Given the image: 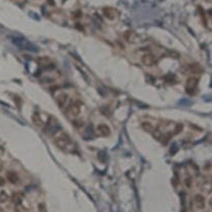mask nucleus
Returning a JSON list of instances; mask_svg holds the SVG:
<instances>
[{"mask_svg":"<svg viewBox=\"0 0 212 212\" xmlns=\"http://www.w3.org/2000/svg\"><path fill=\"white\" fill-rule=\"evenodd\" d=\"M53 142H54V145H56L57 148L63 150V151H66V150L69 149V147L71 146L72 139L67 133L61 132V134L56 136V138H54Z\"/></svg>","mask_w":212,"mask_h":212,"instance_id":"obj_1","label":"nucleus"},{"mask_svg":"<svg viewBox=\"0 0 212 212\" xmlns=\"http://www.w3.org/2000/svg\"><path fill=\"white\" fill-rule=\"evenodd\" d=\"M198 78L194 77V76H191L187 79L186 82V91L189 94H193L195 90L197 89V86H198Z\"/></svg>","mask_w":212,"mask_h":212,"instance_id":"obj_2","label":"nucleus"},{"mask_svg":"<svg viewBox=\"0 0 212 212\" xmlns=\"http://www.w3.org/2000/svg\"><path fill=\"white\" fill-rule=\"evenodd\" d=\"M80 111H81V104L76 101L70 104V106L68 107L67 114L68 116H71V117H77L80 114Z\"/></svg>","mask_w":212,"mask_h":212,"instance_id":"obj_3","label":"nucleus"},{"mask_svg":"<svg viewBox=\"0 0 212 212\" xmlns=\"http://www.w3.org/2000/svg\"><path fill=\"white\" fill-rule=\"evenodd\" d=\"M142 63L146 67H153L157 64V57L152 53H146L142 56Z\"/></svg>","mask_w":212,"mask_h":212,"instance_id":"obj_4","label":"nucleus"},{"mask_svg":"<svg viewBox=\"0 0 212 212\" xmlns=\"http://www.w3.org/2000/svg\"><path fill=\"white\" fill-rule=\"evenodd\" d=\"M56 128H59V124H57V121L54 119L53 117H50L49 120L47 121L46 125H45V128H44V132L48 133H54L56 130Z\"/></svg>","mask_w":212,"mask_h":212,"instance_id":"obj_5","label":"nucleus"},{"mask_svg":"<svg viewBox=\"0 0 212 212\" xmlns=\"http://www.w3.org/2000/svg\"><path fill=\"white\" fill-rule=\"evenodd\" d=\"M68 101H69V94L66 93V92H61L56 97V104L61 109L65 108V106L68 104Z\"/></svg>","mask_w":212,"mask_h":212,"instance_id":"obj_6","label":"nucleus"},{"mask_svg":"<svg viewBox=\"0 0 212 212\" xmlns=\"http://www.w3.org/2000/svg\"><path fill=\"white\" fill-rule=\"evenodd\" d=\"M194 202L198 209H204L205 208V198L202 195L198 194L194 197Z\"/></svg>","mask_w":212,"mask_h":212,"instance_id":"obj_7","label":"nucleus"},{"mask_svg":"<svg viewBox=\"0 0 212 212\" xmlns=\"http://www.w3.org/2000/svg\"><path fill=\"white\" fill-rule=\"evenodd\" d=\"M102 13H104V16L109 20H114L116 18V16H117V11L112 7L102 8Z\"/></svg>","mask_w":212,"mask_h":212,"instance_id":"obj_8","label":"nucleus"},{"mask_svg":"<svg viewBox=\"0 0 212 212\" xmlns=\"http://www.w3.org/2000/svg\"><path fill=\"white\" fill-rule=\"evenodd\" d=\"M97 131L98 132V134L101 135V136H109L111 133L110 128H109L108 125L106 124H100L97 127Z\"/></svg>","mask_w":212,"mask_h":212,"instance_id":"obj_9","label":"nucleus"},{"mask_svg":"<svg viewBox=\"0 0 212 212\" xmlns=\"http://www.w3.org/2000/svg\"><path fill=\"white\" fill-rule=\"evenodd\" d=\"M187 69H189V72L190 73H192V74H201L203 72V69H202V67L200 66L199 64H197V63H195V64H191L187 66Z\"/></svg>","mask_w":212,"mask_h":212,"instance_id":"obj_10","label":"nucleus"},{"mask_svg":"<svg viewBox=\"0 0 212 212\" xmlns=\"http://www.w3.org/2000/svg\"><path fill=\"white\" fill-rule=\"evenodd\" d=\"M6 178H7L8 182L12 184H16L19 183V176H18V174H16V172H15V171H8L6 173Z\"/></svg>","mask_w":212,"mask_h":212,"instance_id":"obj_11","label":"nucleus"},{"mask_svg":"<svg viewBox=\"0 0 212 212\" xmlns=\"http://www.w3.org/2000/svg\"><path fill=\"white\" fill-rule=\"evenodd\" d=\"M142 128L143 129V131H146V132H148V133H153L154 131H155V127H154V125L152 124V123H150L148 121H143L142 124Z\"/></svg>","mask_w":212,"mask_h":212,"instance_id":"obj_12","label":"nucleus"},{"mask_svg":"<svg viewBox=\"0 0 212 212\" xmlns=\"http://www.w3.org/2000/svg\"><path fill=\"white\" fill-rule=\"evenodd\" d=\"M23 198H24V194H23V193H20V192H16V193H13V195H12L11 201H12V203H13V204L18 205V204H20V203H22Z\"/></svg>","mask_w":212,"mask_h":212,"instance_id":"obj_13","label":"nucleus"},{"mask_svg":"<svg viewBox=\"0 0 212 212\" xmlns=\"http://www.w3.org/2000/svg\"><path fill=\"white\" fill-rule=\"evenodd\" d=\"M32 120H33V123L35 125L37 126H41V125H43V121H42V119H41L40 117V115L38 114V113H34L33 116H32Z\"/></svg>","mask_w":212,"mask_h":212,"instance_id":"obj_14","label":"nucleus"},{"mask_svg":"<svg viewBox=\"0 0 212 212\" xmlns=\"http://www.w3.org/2000/svg\"><path fill=\"white\" fill-rule=\"evenodd\" d=\"M134 37H135V34L133 32H125L124 33V38H125V40H127L128 42H134Z\"/></svg>","mask_w":212,"mask_h":212,"instance_id":"obj_15","label":"nucleus"},{"mask_svg":"<svg viewBox=\"0 0 212 212\" xmlns=\"http://www.w3.org/2000/svg\"><path fill=\"white\" fill-rule=\"evenodd\" d=\"M7 199H8L7 194H6L4 191H1V192H0V203H4L5 201H7Z\"/></svg>","mask_w":212,"mask_h":212,"instance_id":"obj_16","label":"nucleus"},{"mask_svg":"<svg viewBox=\"0 0 212 212\" xmlns=\"http://www.w3.org/2000/svg\"><path fill=\"white\" fill-rule=\"evenodd\" d=\"M171 136H172V134H170V133H169V134H168V133H167V134H164L161 138V141L163 142V145H167V142L170 141Z\"/></svg>","mask_w":212,"mask_h":212,"instance_id":"obj_17","label":"nucleus"},{"mask_svg":"<svg viewBox=\"0 0 212 212\" xmlns=\"http://www.w3.org/2000/svg\"><path fill=\"white\" fill-rule=\"evenodd\" d=\"M183 124H180V123L176 124L175 128H174V134H179V133L183 131Z\"/></svg>","mask_w":212,"mask_h":212,"instance_id":"obj_18","label":"nucleus"},{"mask_svg":"<svg viewBox=\"0 0 212 212\" xmlns=\"http://www.w3.org/2000/svg\"><path fill=\"white\" fill-rule=\"evenodd\" d=\"M15 211L16 212H27V209L23 206L22 204H18V205H16Z\"/></svg>","mask_w":212,"mask_h":212,"instance_id":"obj_19","label":"nucleus"},{"mask_svg":"<svg viewBox=\"0 0 212 212\" xmlns=\"http://www.w3.org/2000/svg\"><path fill=\"white\" fill-rule=\"evenodd\" d=\"M38 210H39V212H46V208H45V206H44L43 204H39Z\"/></svg>","mask_w":212,"mask_h":212,"instance_id":"obj_20","label":"nucleus"},{"mask_svg":"<svg viewBox=\"0 0 212 212\" xmlns=\"http://www.w3.org/2000/svg\"><path fill=\"white\" fill-rule=\"evenodd\" d=\"M184 183H186V186L187 187H191V184H192V180H191L190 177H187V178L184 180Z\"/></svg>","mask_w":212,"mask_h":212,"instance_id":"obj_21","label":"nucleus"},{"mask_svg":"<svg viewBox=\"0 0 212 212\" xmlns=\"http://www.w3.org/2000/svg\"><path fill=\"white\" fill-rule=\"evenodd\" d=\"M74 16H74L75 19H80L81 18V12L80 11H76V12L74 13Z\"/></svg>","mask_w":212,"mask_h":212,"instance_id":"obj_22","label":"nucleus"},{"mask_svg":"<svg viewBox=\"0 0 212 212\" xmlns=\"http://www.w3.org/2000/svg\"><path fill=\"white\" fill-rule=\"evenodd\" d=\"M5 183V182H4V179L2 178V177H0V187H2L3 184Z\"/></svg>","mask_w":212,"mask_h":212,"instance_id":"obj_23","label":"nucleus"},{"mask_svg":"<svg viewBox=\"0 0 212 212\" xmlns=\"http://www.w3.org/2000/svg\"><path fill=\"white\" fill-rule=\"evenodd\" d=\"M2 170H3V166H2V164H1V163H0V172H1V171H2Z\"/></svg>","mask_w":212,"mask_h":212,"instance_id":"obj_24","label":"nucleus"},{"mask_svg":"<svg viewBox=\"0 0 212 212\" xmlns=\"http://www.w3.org/2000/svg\"><path fill=\"white\" fill-rule=\"evenodd\" d=\"M209 205H210V206L212 207V198H211V199L209 200Z\"/></svg>","mask_w":212,"mask_h":212,"instance_id":"obj_25","label":"nucleus"},{"mask_svg":"<svg viewBox=\"0 0 212 212\" xmlns=\"http://www.w3.org/2000/svg\"><path fill=\"white\" fill-rule=\"evenodd\" d=\"M208 3H212V0H206Z\"/></svg>","mask_w":212,"mask_h":212,"instance_id":"obj_26","label":"nucleus"}]
</instances>
